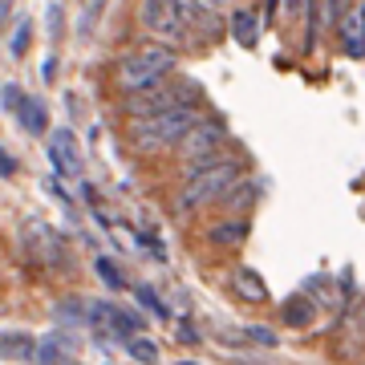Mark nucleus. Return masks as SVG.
<instances>
[{"instance_id": "obj_1", "label": "nucleus", "mask_w": 365, "mask_h": 365, "mask_svg": "<svg viewBox=\"0 0 365 365\" xmlns=\"http://www.w3.org/2000/svg\"><path fill=\"white\" fill-rule=\"evenodd\" d=\"M235 182H240V167L227 163V158H215V163H191L187 167V182L179 191V211H199L207 203H220L223 195H232Z\"/></svg>"}, {"instance_id": "obj_2", "label": "nucleus", "mask_w": 365, "mask_h": 365, "mask_svg": "<svg viewBox=\"0 0 365 365\" xmlns=\"http://www.w3.org/2000/svg\"><path fill=\"white\" fill-rule=\"evenodd\" d=\"M170 69H175V53L167 49V45H150V49H134L126 53L122 61H118V90L126 93H146L155 90V86H163V78H167Z\"/></svg>"}, {"instance_id": "obj_3", "label": "nucleus", "mask_w": 365, "mask_h": 365, "mask_svg": "<svg viewBox=\"0 0 365 365\" xmlns=\"http://www.w3.org/2000/svg\"><path fill=\"white\" fill-rule=\"evenodd\" d=\"M195 106H199V81L179 78V81H163V86H155V90H146V93H130L122 102V110L134 122H146V118L167 114V110H195Z\"/></svg>"}, {"instance_id": "obj_4", "label": "nucleus", "mask_w": 365, "mask_h": 365, "mask_svg": "<svg viewBox=\"0 0 365 365\" xmlns=\"http://www.w3.org/2000/svg\"><path fill=\"white\" fill-rule=\"evenodd\" d=\"M195 122H199V110H167V114H155V118H146V122H134L130 143H134L138 155H163V150H170Z\"/></svg>"}, {"instance_id": "obj_5", "label": "nucleus", "mask_w": 365, "mask_h": 365, "mask_svg": "<svg viewBox=\"0 0 365 365\" xmlns=\"http://www.w3.org/2000/svg\"><path fill=\"white\" fill-rule=\"evenodd\" d=\"M220 146H223V126L211 122V118H199L195 126L175 143V150H179V158H187V163H215V150H220Z\"/></svg>"}, {"instance_id": "obj_6", "label": "nucleus", "mask_w": 365, "mask_h": 365, "mask_svg": "<svg viewBox=\"0 0 365 365\" xmlns=\"http://www.w3.org/2000/svg\"><path fill=\"white\" fill-rule=\"evenodd\" d=\"M21 235H25V248L37 264H61V235L53 232L45 220H25L21 223Z\"/></svg>"}, {"instance_id": "obj_7", "label": "nucleus", "mask_w": 365, "mask_h": 365, "mask_svg": "<svg viewBox=\"0 0 365 365\" xmlns=\"http://www.w3.org/2000/svg\"><path fill=\"white\" fill-rule=\"evenodd\" d=\"M345 21H341V41H345V53L349 57H365V4H353L345 9Z\"/></svg>"}, {"instance_id": "obj_8", "label": "nucleus", "mask_w": 365, "mask_h": 365, "mask_svg": "<svg viewBox=\"0 0 365 365\" xmlns=\"http://www.w3.org/2000/svg\"><path fill=\"white\" fill-rule=\"evenodd\" d=\"M49 158L61 175H81V155L73 150V130H57L49 143Z\"/></svg>"}, {"instance_id": "obj_9", "label": "nucleus", "mask_w": 365, "mask_h": 365, "mask_svg": "<svg viewBox=\"0 0 365 365\" xmlns=\"http://www.w3.org/2000/svg\"><path fill=\"white\" fill-rule=\"evenodd\" d=\"M179 4H163V0H150V4H143V21L155 33H179L182 21H179Z\"/></svg>"}, {"instance_id": "obj_10", "label": "nucleus", "mask_w": 365, "mask_h": 365, "mask_svg": "<svg viewBox=\"0 0 365 365\" xmlns=\"http://www.w3.org/2000/svg\"><path fill=\"white\" fill-rule=\"evenodd\" d=\"M232 37L240 41L244 49H256V41H260V21H256V13H252V9L232 13Z\"/></svg>"}, {"instance_id": "obj_11", "label": "nucleus", "mask_w": 365, "mask_h": 365, "mask_svg": "<svg viewBox=\"0 0 365 365\" xmlns=\"http://www.w3.org/2000/svg\"><path fill=\"white\" fill-rule=\"evenodd\" d=\"M16 118H21V126L29 134H45V126H49V110H45L41 98H25V102L16 106Z\"/></svg>"}, {"instance_id": "obj_12", "label": "nucleus", "mask_w": 365, "mask_h": 365, "mask_svg": "<svg viewBox=\"0 0 365 365\" xmlns=\"http://www.w3.org/2000/svg\"><path fill=\"white\" fill-rule=\"evenodd\" d=\"M232 288H235V297H244V300H264L268 297V284H264L260 272H252V268H240L235 280H232Z\"/></svg>"}, {"instance_id": "obj_13", "label": "nucleus", "mask_w": 365, "mask_h": 365, "mask_svg": "<svg viewBox=\"0 0 365 365\" xmlns=\"http://www.w3.org/2000/svg\"><path fill=\"white\" fill-rule=\"evenodd\" d=\"M313 313H317V304L309 297H292L284 300V321L292 329H304V325H313Z\"/></svg>"}, {"instance_id": "obj_14", "label": "nucleus", "mask_w": 365, "mask_h": 365, "mask_svg": "<svg viewBox=\"0 0 365 365\" xmlns=\"http://www.w3.org/2000/svg\"><path fill=\"white\" fill-rule=\"evenodd\" d=\"M0 357L29 361L33 357V337H25V333H0Z\"/></svg>"}, {"instance_id": "obj_15", "label": "nucleus", "mask_w": 365, "mask_h": 365, "mask_svg": "<svg viewBox=\"0 0 365 365\" xmlns=\"http://www.w3.org/2000/svg\"><path fill=\"white\" fill-rule=\"evenodd\" d=\"M244 235H248V223L235 220V223H215V227L207 232V240L215 244V248H227V244H240Z\"/></svg>"}, {"instance_id": "obj_16", "label": "nucleus", "mask_w": 365, "mask_h": 365, "mask_svg": "<svg viewBox=\"0 0 365 365\" xmlns=\"http://www.w3.org/2000/svg\"><path fill=\"white\" fill-rule=\"evenodd\" d=\"M93 268H98V276H102L106 288H114V292H122V288H126V276H122V268H118L110 256H98V260H93Z\"/></svg>"}, {"instance_id": "obj_17", "label": "nucleus", "mask_w": 365, "mask_h": 365, "mask_svg": "<svg viewBox=\"0 0 365 365\" xmlns=\"http://www.w3.org/2000/svg\"><path fill=\"white\" fill-rule=\"evenodd\" d=\"M126 349H130L134 361H143V365H155V361H158V345H155L150 337H143V333L126 341Z\"/></svg>"}, {"instance_id": "obj_18", "label": "nucleus", "mask_w": 365, "mask_h": 365, "mask_svg": "<svg viewBox=\"0 0 365 365\" xmlns=\"http://www.w3.org/2000/svg\"><path fill=\"white\" fill-rule=\"evenodd\" d=\"M29 41H33V21H29V16H21V21H16L13 41H9V53H13V57H25V53H29Z\"/></svg>"}, {"instance_id": "obj_19", "label": "nucleus", "mask_w": 365, "mask_h": 365, "mask_svg": "<svg viewBox=\"0 0 365 365\" xmlns=\"http://www.w3.org/2000/svg\"><path fill=\"white\" fill-rule=\"evenodd\" d=\"M240 337H244V341H256V345H264V349H276V345H280V337H276L268 325H248Z\"/></svg>"}, {"instance_id": "obj_20", "label": "nucleus", "mask_w": 365, "mask_h": 365, "mask_svg": "<svg viewBox=\"0 0 365 365\" xmlns=\"http://www.w3.org/2000/svg\"><path fill=\"white\" fill-rule=\"evenodd\" d=\"M33 361H41V365H61V349H57V341H41V345H33Z\"/></svg>"}, {"instance_id": "obj_21", "label": "nucleus", "mask_w": 365, "mask_h": 365, "mask_svg": "<svg viewBox=\"0 0 365 365\" xmlns=\"http://www.w3.org/2000/svg\"><path fill=\"white\" fill-rule=\"evenodd\" d=\"M134 297H138V304H146V309H150L155 317H170V313H167V304H163V300H158L150 288H134Z\"/></svg>"}, {"instance_id": "obj_22", "label": "nucleus", "mask_w": 365, "mask_h": 365, "mask_svg": "<svg viewBox=\"0 0 365 365\" xmlns=\"http://www.w3.org/2000/svg\"><path fill=\"white\" fill-rule=\"evenodd\" d=\"M0 102H4V110H16V106L25 102L21 86H4V90H0Z\"/></svg>"}, {"instance_id": "obj_23", "label": "nucleus", "mask_w": 365, "mask_h": 365, "mask_svg": "<svg viewBox=\"0 0 365 365\" xmlns=\"http://www.w3.org/2000/svg\"><path fill=\"white\" fill-rule=\"evenodd\" d=\"M13 175H16V158L0 146V179H13Z\"/></svg>"}, {"instance_id": "obj_24", "label": "nucleus", "mask_w": 365, "mask_h": 365, "mask_svg": "<svg viewBox=\"0 0 365 365\" xmlns=\"http://www.w3.org/2000/svg\"><path fill=\"white\" fill-rule=\"evenodd\" d=\"M175 333H179V337L187 341V345H195V341H199V333H195L191 325H187V321H179V325H175Z\"/></svg>"}, {"instance_id": "obj_25", "label": "nucleus", "mask_w": 365, "mask_h": 365, "mask_svg": "<svg viewBox=\"0 0 365 365\" xmlns=\"http://www.w3.org/2000/svg\"><path fill=\"white\" fill-rule=\"evenodd\" d=\"M9 16H13V4H0V25H4Z\"/></svg>"}, {"instance_id": "obj_26", "label": "nucleus", "mask_w": 365, "mask_h": 365, "mask_svg": "<svg viewBox=\"0 0 365 365\" xmlns=\"http://www.w3.org/2000/svg\"><path fill=\"white\" fill-rule=\"evenodd\" d=\"M179 365H199V361H179Z\"/></svg>"}]
</instances>
